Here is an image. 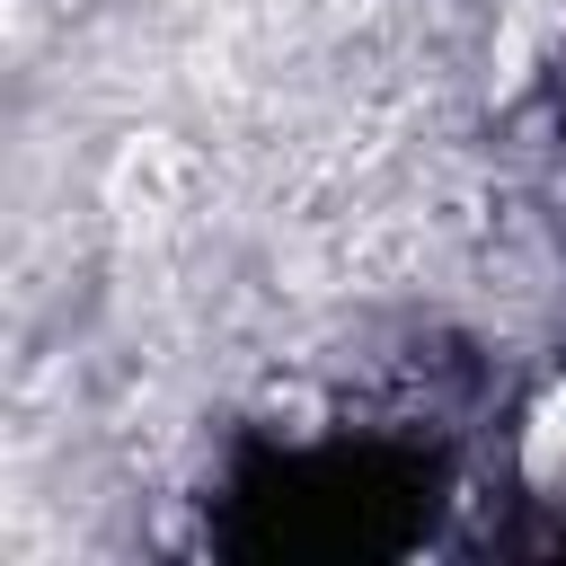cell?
I'll return each instance as SVG.
<instances>
[{"instance_id":"obj_1","label":"cell","mask_w":566,"mask_h":566,"mask_svg":"<svg viewBox=\"0 0 566 566\" xmlns=\"http://www.w3.org/2000/svg\"><path fill=\"white\" fill-rule=\"evenodd\" d=\"M442 469L416 442L363 433L318 451H256L230 478V548L248 557H380L424 539Z\"/></svg>"}]
</instances>
